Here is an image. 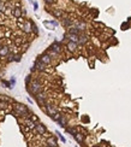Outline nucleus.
<instances>
[{"mask_svg":"<svg viewBox=\"0 0 131 147\" xmlns=\"http://www.w3.org/2000/svg\"><path fill=\"white\" fill-rule=\"evenodd\" d=\"M13 110H15V113L17 116H23V117H30V113H29V110L22 105V104H15L13 105Z\"/></svg>","mask_w":131,"mask_h":147,"instance_id":"obj_1","label":"nucleus"},{"mask_svg":"<svg viewBox=\"0 0 131 147\" xmlns=\"http://www.w3.org/2000/svg\"><path fill=\"white\" fill-rule=\"evenodd\" d=\"M28 92H31L33 94H35V95H37L38 93L42 92V86L40 84V82L37 81V80H35V81L31 83V86H30V88H28Z\"/></svg>","mask_w":131,"mask_h":147,"instance_id":"obj_2","label":"nucleus"},{"mask_svg":"<svg viewBox=\"0 0 131 147\" xmlns=\"http://www.w3.org/2000/svg\"><path fill=\"white\" fill-rule=\"evenodd\" d=\"M46 99H47V95L45 93H38L37 95H36V101L41 106H45L46 105Z\"/></svg>","mask_w":131,"mask_h":147,"instance_id":"obj_3","label":"nucleus"},{"mask_svg":"<svg viewBox=\"0 0 131 147\" xmlns=\"http://www.w3.org/2000/svg\"><path fill=\"white\" fill-rule=\"evenodd\" d=\"M31 27H33V22H30V21H25L24 24L22 25V29H23V32H24V33L30 34L31 32H33Z\"/></svg>","mask_w":131,"mask_h":147,"instance_id":"obj_4","label":"nucleus"},{"mask_svg":"<svg viewBox=\"0 0 131 147\" xmlns=\"http://www.w3.org/2000/svg\"><path fill=\"white\" fill-rule=\"evenodd\" d=\"M45 111H46V113L48 114V116H54L58 111H57V109H54L52 105H45Z\"/></svg>","mask_w":131,"mask_h":147,"instance_id":"obj_5","label":"nucleus"},{"mask_svg":"<svg viewBox=\"0 0 131 147\" xmlns=\"http://www.w3.org/2000/svg\"><path fill=\"white\" fill-rule=\"evenodd\" d=\"M49 49H51L52 52H55V53H60V52H61V45H60L58 41H55V42H53V44L51 45Z\"/></svg>","mask_w":131,"mask_h":147,"instance_id":"obj_6","label":"nucleus"},{"mask_svg":"<svg viewBox=\"0 0 131 147\" xmlns=\"http://www.w3.org/2000/svg\"><path fill=\"white\" fill-rule=\"evenodd\" d=\"M34 130H36L40 135H45V134L47 133V128H46L43 124L38 123V124H36V127H35V129H34Z\"/></svg>","mask_w":131,"mask_h":147,"instance_id":"obj_7","label":"nucleus"},{"mask_svg":"<svg viewBox=\"0 0 131 147\" xmlns=\"http://www.w3.org/2000/svg\"><path fill=\"white\" fill-rule=\"evenodd\" d=\"M77 46H78V44H77V42H73V41H69V42H67V45H66V48H67V51H69V52L73 53V52H76Z\"/></svg>","mask_w":131,"mask_h":147,"instance_id":"obj_8","label":"nucleus"},{"mask_svg":"<svg viewBox=\"0 0 131 147\" xmlns=\"http://www.w3.org/2000/svg\"><path fill=\"white\" fill-rule=\"evenodd\" d=\"M40 60H41L42 63H45L46 65H48V64H51V62H52V57H51V54L45 53V54H42L40 57Z\"/></svg>","mask_w":131,"mask_h":147,"instance_id":"obj_9","label":"nucleus"},{"mask_svg":"<svg viewBox=\"0 0 131 147\" xmlns=\"http://www.w3.org/2000/svg\"><path fill=\"white\" fill-rule=\"evenodd\" d=\"M47 146H51V147H58V141L57 139L53 137V136H49L47 139Z\"/></svg>","mask_w":131,"mask_h":147,"instance_id":"obj_10","label":"nucleus"},{"mask_svg":"<svg viewBox=\"0 0 131 147\" xmlns=\"http://www.w3.org/2000/svg\"><path fill=\"white\" fill-rule=\"evenodd\" d=\"M12 15L16 17V18H21L23 15V10H21V7H15L12 10Z\"/></svg>","mask_w":131,"mask_h":147,"instance_id":"obj_11","label":"nucleus"},{"mask_svg":"<svg viewBox=\"0 0 131 147\" xmlns=\"http://www.w3.org/2000/svg\"><path fill=\"white\" fill-rule=\"evenodd\" d=\"M35 68L37 69V70H40V71H45L46 70V64L45 63H42L41 60H36V63H35Z\"/></svg>","mask_w":131,"mask_h":147,"instance_id":"obj_12","label":"nucleus"},{"mask_svg":"<svg viewBox=\"0 0 131 147\" xmlns=\"http://www.w3.org/2000/svg\"><path fill=\"white\" fill-rule=\"evenodd\" d=\"M65 38H67L70 41H73V42H77L78 44V39H79V35H76V34H70L67 33Z\"/></svg>","mask_w":131,"mask_h":147,"instance_id":"obj_13","label":"nucleus"},{"mask_svg":"<svg viewBox=\"0 0 131 147\" xmlns=\"http://www.w3.org/2000/svg\"><path fill=\"white\" fill-rule=\"evenodd\" d=\"M88 41V36L84 35V34H81L79 35V39H78V45H85Z\"/></svg>","mask_w":131,"mask_h":147,"instance_id":"obj_14","label":"nucleus"},{"mask_svg":"<svg viewBox=\"0 0 131 147\" xmlns=\"http://www.w3.org/2000/svg\"><path fill=\"white\" fill-rule=\"evenodd\" d=\"M63 25L66 28H71L72 27V19H70V18H63Z\"/></svg>","mask_w":131,"mask_h":147,"instance_id":"obj_15","label":"nucleus"},{"mask_svg":"<svg viewBox=\"0 0 131 147\" xmlns=\"http://www.w3.org/2000/svg\"><path fill=\"white\" fill-rule=\"evenodd\" d=\"M84 136H85V135H83V134H81V133H77V134L73 136V137H75V140H76L77 142L82 143V142L84 141Z\"/></svg>","mask_w":131,"mask_h":147,"instance_id":"obj_16","label":"nucleus"},{"mask_svg":"<svg viewBox=\"0 0 131 147\" xmlns=\"http://www.w3.org/2000/svg\"><path fill=\"white\" fill-rule=\"evenodd\" d=\"M9 52H10V48H9L7 46H4V47H1V48H0V55H1V57L7 55L9 54Z\"/></svg>","mask_w":131,"mask_h":147,"instance_id":"obj_17","label":"nucleus"},{"mask_svg":"<svg viewBox=\"0 0 131 147\" xmlns=\"http://www.w3.org/2000/svg\"><path fill=\"white\" fill-rule=\"evenodd\" d=\"M25 125H27L28 129H35V127H36V124L34 123L33 120H27L25 121Z\"/></svg>","mask_w":131,"mask_h":147,"instance_id":"obj_18","label":"nucleus"},{"mask_svg":"<svg viewBox=\"0 0 131 147\" xmlns=\"http://www.w3.org/2000/svg\"><path fill=\"white\" fill-rule=\"evenodd\" d=\"M10 62H21V55L19 54H10L9 55Z\"/></svg>","mask_w":131,"mask_h":147,"instance_id":"obj_19","label":"nucleus"},{"mask_svg":"<svg viewBox=\"0 0 131 147\" xmlns=\"http://www.w3.org/2000/svg\"><path fill=\"white\" fill-rule=\"evenodd\" d=\"M69 33L70 34H76V35H81L82 32H81L78 28H76V27H71V28H69Z\"/></svg>","mask_w":131,"mask_h":147,"instance_id":"obj_20","label":"nucleus"},{"mask_svg":"<svg viewBox=\"0 0 131 147\" xmlns=\"http://www.w3.org/2000/svg\"><path fill=\"white\" fill-rule=\"evenodd\" d=\"M76 28H78L81 32H84L85 29H87V24L84 22H77L76 23Z\"/></svg>","mask_w":131,"mask_h":147,"instance_id":"obj_21","label":"nucleus"},{"mask_svg":"<svg viewBox=\"0 0 131 147\" xmlns=\"http://www.w3.org/2000/svg\"><path fill=\"white\" fill-rule=\"evenodd\" d=\"M52 13H53V16L57 17V18H61V17H63V15H64V13H63V11H61V10H59V9H55V10H53V11H52Z\"/></svg>","mask_w":131,"mask_h":147,"instance_id":"obj_22","label":"nucleus"},{"mask_svg":"<svg viewBox=\"0 0 131 147\" xmlns=\"http://www.w3.org/2000/svg\"><path fill=\"white\" fill-rule=\"evenodd\" d=\"M58 124H59L60 127H63V128H65L66 124H67V120H66L64 116H61V118L58 121Z\"/></svg>","mask_w":131,"mask_h":147,"instance_id":"obj_23","label":"nucleus"},{"mask_svg":"<svg viewBox=\"0 0 131 147\" xmlns=\"http://www.w3.org/2000/svg\"><path fill=\"white\" fill-rule=\"evenodd\" d=\"M0 100H1V101H5V103H12V99L7 98L6 95H0Z\"/></svg>","mask_w":131,"mask_h":147,"instance_id":"obj_24","label":"nucleus"},{"mask_svg":"<svg viewBox=\"0 0 131 147\" xmlns=\"http://www.w3.org/2000/svg\"><path fill=\"white\" fill-rule=\"evenodd\" d=\"M66 133H70V134H72V135L75 136L78 131H77L75 128H66Z\"/></svg>","mask_w":131,"mask_h":147,"instance_id":"obj_25","label":"nucleus"},{"mask_svg":"<svg viewBox=\"0 0 131 147\" xmlns=\"http://www.w3.org/2000/svg\"><path fill=\"white\" fill-rule=\"evenodd\" d=\"M55 134H57V135H58V137H59L60 140H61V142H64V143H65V142H66V139H65V137H64L63 135H61V134H60L59 131L57 130V131H55Z\"/></svg>","mask_w":131,"mask_h":147,"instance_id":"obj_26","label":"nucleus"},{"mask_svg":"<svg viewBox=\"0 0 131 147\" xmlns=\"http://www.w3.org/2000/svg\"><path fill=\"white\" fill-rule=\"evenodd\" d=\"M0 109L6 110L7 109V104H6L5 101H1V100H0Z\"/></svg>","mask_w":131,"mask_h":147,"instance_id":"obj_27","label":"nucleus"},{"mask_svg":"<svg viewBox=\"0 0 131 147\" xmlns=\"http://www.w3.org/2000/svg\"><path fill=\"white\" fill-rule=\"evenodd\" d=\"M15 84H16V78H15V77H12V78H11V82H10V86H11L10 88L12 89V88L15 87Z\"/></svg>","mask_w":131,"mask_h":147,"instance_id":"obj_28","label":"nucleus"},{"mask_svg":"<svg viewBox=\"0 0 131 147\" xmlns=\"http://www.w3.org/2000/svg\"><path fill=\"white\" fill-rule=\"evenodd\" d=\"M5 10H6V7H5V4H4L3 1H0V12L5 11Z\"/></svg>","mask_w":131,"mask_h":147,"instance_id":"obj_29","label":"nucleus"},{"mask_svg":"<svg viewBox=\"0 0 131 147\" xmlns=\"http://www.w3.org/2000/svg\"><path fill=\"white\" fill-rule=\"evenodd\" d=\"M33 32H34L35 34H37V28H36V25H35L34 23H33Z\"/></svg>","mask_w":131,"mask_h":147,"instance_id":"obj_30","label":"nucleus"},{"mask_svg":"<svg viewBox=\"0 0 131 147\" xmlns=\"http://www.w3.org/2000/svg\"><path fill=\"white\" fill-rule=\"evenodd\" d=\"M47 4H53V3H55V0H45Z\"/></svg>","mask_w":131,"mask_h":147,"instance_id":"obj_31","label":"nucleus"},{"mask_svg":"<svg viewBox=\"0 0 131 147\" xmlns=\"http://www.w3.org/2000/svg\"><path fill=\"white\" fill-rule=\"evenodd\" d=\"M29 81H30V76H27V78H25V83H27V86L29 84Z\"/></svg>","mask_w":131,"mask_h":147,"instance_id":"obj_32","label":"nucleus"},{"mask_svg":"<svg viewBox=\"0 0 131 147\" xmlns=\"http://www.w3.org/2000/svg\"><path fill=\"white\" fill-rule=\"evenodd\" d=\"M34 9L37 10V3H36V1H34Z\"/></svg>","mask_w":131,"mask_h":147,"instance_id":"obj_33","label":"nucleus"},{"mask_svg":"<svg viewBox=\"0 0 131 147\" xmlns=\"http://www.w3.org/2000/svg\"><path fill=\"white\" fill-rule=\"evenodd\" d=\"M92 147H101V146H100V145H93Z\"/></svg>","mask_w":131,"mask_h":147,"instance_id":"obj_34","label":"nucleus"},{"mask_svg":"<svg viewBox=\"0 0 131 147\" xmlns=\"http://www.w3.org/2000/svg\"><path fill=\"white\" fill-rule=\"evenodd\" d=\"M47 147H51V146H47Z\"/></svg>","mask_w":131,"mask_h":147,"instance_id":"obj_35","label":"nucleus"},{"mask_svg":"<svg viewBox=\"0 0 131 147\" xmlns=\"http://www.w3.org/2000/svg\"><path fill=\"white\" fill-rule=\"evenodd\" d=\"M0 48H1V47H0Z\"/></svg>","mask_w":131,"mask_h":147,"instance_id":"obj_36","label":"nucleus"},{"mask_svg":"<svg viewBox=\"0 0 131 147\" xmlns=\"http://www.w3.org/2000/svg\"><path fill=\"white\" fill-rule=\"evenodd\" d=\"M0 1H1V0H0Z\"/></svg>","mask_w":131,"mask_h":147,"instance_id":"obj_37","label":"nucleus"}]
</instances>
